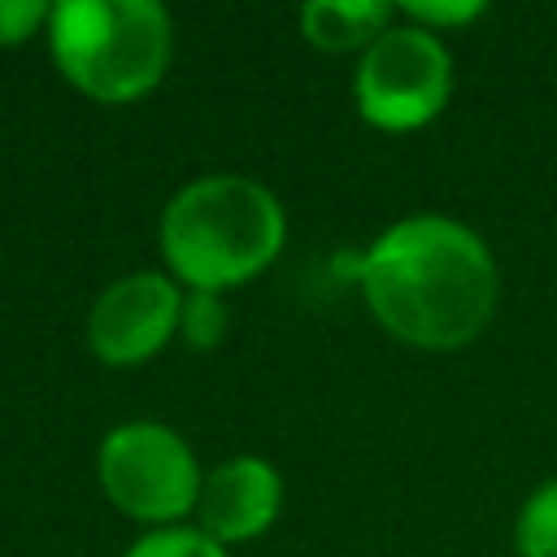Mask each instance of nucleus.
Returning <instances> with one entry per match:
<instances>
[{"mask_svg": "<svg viewBox=\"0 0 557 557\" xmlns=\"http://www.w3.org/2000/svg\"><path fill=\"white\" fill-rule=\"evenodd\" d=\"M161 248L191 292L239 287L278 257L283 209L244 174H209L165 205Z\"/></svg>", "mask_w": 557, "mask_h": 557, "instance_id": "f03ea898", "label": "nucleus"}, {"mask_svg": "<svg viewBox=\"0 0 557 557\" xmlns=\"http://www.w3.org/2000/svg\"><path fill=\"white\" fill-rule=\"evenodd\" d=\"M183 331H187V339L196 344V348H209V344H218V335H222V326H226V318H222V309H218V292H191L187 300H183Z\"/></svg>", "mask_w": 557, "mask_h": 557, "instance_id": "9b49d317", "label": "nucleus"}, {"mask_svg": "<svg viewBox=\"0 0 557 557\" xmlns=\"http://www.w3.org/2000/svg\"><path fill=\"white\" fill-rule=\"evenodd\" d=\"M405 13L409 17H418V22H431V26H453V22H470V17H479L483 13V4H405Z\"/></svg>", "mask_w": 557, "mask_h": 557, "instance_id": "ddd939ff", "label": "nucleus"}, {"mask_svg": "<svg viewBox=\"0 0 557 557\" xmlns=\"http://www.w3.org/2000/svg\"><path fill=\"white\" fill-rule=\"evenodd\" d=\"M518 557H557V479L540 483L513 527Z\"/></svg>", "mask_w": 557, "mask_h": 557, "instance_id": "1a4fd4ad", "label": "nucleus"}, {"mask_svg": "<svg viewBox=\"0 0 557 557\" xmlns=\"http://www.w3.org/2000/svg\"><path fill=\"white\" fill-rule=\"evenodd\" d=\"M48 17H52V9L39 0H0V44H22Z\"/></svg>", "mask_w": 557, "mask_h": 557, "instance_id": "f8f14e48", "label": "nucleus"}, {"mask_svg": "<svg viewBox=\"0 0 557 557\" xmlns=\"http://www.w3.org/2000/svg\"><path fill=\"white\" fill-rule=\"evenodd\" d=\"M453 87L448 48L426 26H387L357 65L352 96L370 126L413 131L431 122Z\"/></svg>", "mask_w": 557, "mask_h": 557, "instance_id": "20e7f679", "label": "nucleus"}, {"mask_svg": "<svg viewBox=\"0 0 557 557\" xmlns=\"http://www.w3.org/2000/svg\"><path fill=\"white\" fill-rule=\"evenodd\" d=\"M278 505H283V483H278L274 466L261 457H235L205 479L196 513H200V531L209 540L239 544V540L261 535L274 522Z\"/></svg>", "mask_w": 557, "mask_h": 557, "instance_id": "0eeeda50", "label": "nucleus"}, {"mask_svg": "<svg viewBox=\"0 0 557 557\" xmlns=\"http://www.w3.org/2000/svg\"><path fill=\"white\" fill-rule=\"evenodd\" d=\"M126 557H226L218 540H209L205 531L191 527H161L152 535H144L139 544L126 548Z\"/></svg>", "mask_w": 557, "mask_h": 557, "instance_id": "9d476101", "label": "nucleus"}, {"mask_svg": "<svg viewBox=\"0 0 557 557\" xmlns=\"http://www.w3.org/2000/svg\"><path fill=\"white\" fill-rule=\"evenodd\" d=\"M361 292L374 318L413 348L453 352L470 344L496 309V261L487 244L453 218H405L361 257Z\"/></svg>", "mask_w": 557, "mask_h": 557, "instance_id": "f257e3e1", "label": "nucleus"}, {"mask_svg": "<svg viewBox=\"0 0 557 557\" xmlns=\"http://www.w3.org/2000/svg\"><path fill=\"white\" fill-rule=\"evenodd\" d=\"M392 22V4L379 0H313L300 9V26L309 44L326 52H348V48H370Z\"/></svg>", "mask_w": 557, "mask_h": 557, "instance_id": "6e6552de", "label": "nucleus"}, {"mask_svg": "<svg viewBox=\"0 0 557 557\" xmlns=\"http://www.w3.org/2000/svg\"><path fill=\"white\" fill-rule=\"evenodd\" d=\"M61 74L100 104L152 91L170 65V13L152 0H61L48 17Z\"/></svg>", "mask_w": 557, "mask_h": 557, "instance_id": "7ed1b4c3", "label": "nucleus"}, {"mask_svg": "<svg viewBox=\"0 0 557 557\" xmlns=\"http://www.w3.org/2000/svg\"><path fill=\"white\" fill-rule=\"evenodd\" d=\"M104 496L139 522H174L200 500V470L191 448L161 422H126L100 444Z\"/></svg>", "mask_w": 557, "mask_h": 557, "instance_id": "39448f33", "label": "nucleus"}, {"mask_svg": "<svg viewBox=\"0 0 557 557\" xmlns=\"http://www.w3.org/2000/svg\"><path fill=\"white\" fill-rule=\"evenodd\" d=\"M183 318V296L165 274L139 270L100 292L87 313V344L104 366H139L165 348Z\"/></svg>", "mask_w": 557, "mask_h": 557, "instance_id": "423d86ee", "label": "nucleus"}]
</instances>
